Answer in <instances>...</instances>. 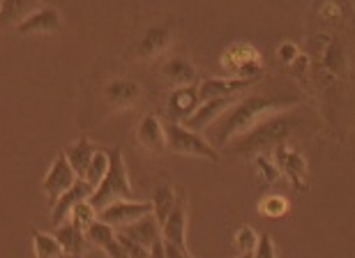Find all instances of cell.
Wrapping results in <instances>:
<instances>
[{
  "mask_svg": "<svg viewBox=\"0 0 355 258\" xmlns=\"http://www.w3.org/2000/svg\"><path fill=\"white\" fill-rule=\"evenodd\" d=\"M300 104V95H252L240 102H233L215 123L208 127L203 139L219 153L233 139L247 134L259 123H263L272 113L288 111L291 106Z\"/></svg>",
  "mask_w": 355,
  "mask_h": 258,
  "instance_id": "6da1fadb",
  "label": "cell"
},
{
  "mask_svg": "<svg viewBox=\"0 0 355 258\" xmlns=\"http://www.w3.org/2000/svg\"><path fill=\"white\" fill-rule=\"evenodd\" d=\"M300 116L295 111H279L272 113L270 118H266L263 123H259L254 129H250L247 134L233 139L231 153L236 155H247V157H257V155H270L277 146L288 141V136L293 134L295 127H300Z\"/></svg>",
  "mask_w": 355,
  "mask_h": 258,
  "instance_id": "7a4b0ae2",
  "label": "cell"
},
{
  "mask_svg": "<svg viewBox=\"0 0 355 258\" xmlns=\"http://www.w3.org/2000/svg\"><path fill=\"white\" fill-rule=\"evenodd\" d=\"M116 200H132V184H130V178H127L123 150L118 146H113L109 150V171H106L102 182L92 191L88 203L92 205L95 212H102L104 207H109L111 203H116Z\"/></svg>",
  "mask_w": 355,
  "mask_h": 258,
  "instance_id": "3957f363",
  "label": "cell"
},
{
  "mask_svg": "<svg viewBox=\"0 0 355 258\" xmlns=\"http://www.w3.org/2000/svg\"><path fill=\"white\" fill-rule=\"evenodd\" d=\"M226 78H254L259 81L263 71V55L250 42H236L219 58Z\"/></svg>",
  "mask_w": 355,
  "mask_h": 258,
  "instance_id": "277c9868",
  "label": "cell"
},
{
  "mask_svg": "<svg viewBox=\"0 0 355 258\" xmlns=\"http://www.w3.org/2000/svg\"><path fill=\"white\" fill-rule=\"evenodd\" d=\"M173 44V24L171 21H162V24H153L146 28V33L127 49V60L148 62L164 58L168 49Z\"/></svg>",
  "mask_w": 355,
  "mask_h": 258,
  "instance_id": "5b68a950",
  "label": "cell"
},
{
  "mask_svg": "<svg viewBox=\"0 0 355 258\" xmlns=\"http://www.w3.org/2000/svg\"><path fill=\"white\" fill-rule=\"evenodd\" d=\"M162 127H164V139H166V150H168V153L203 157V160L219 162V153L210 146L208 141L203 139L201 134L189 132V129H184L182 125L168 123V120H162Z\"/></svg>",
  "mask_w": 355,
  "mask_h": 258,
  "instance_id": "8992f818",
  "label": "cell"
},
{
  "mask_svg": "<svg viewBox=\"0 0 355 258\" xmlns=\"http://www.w3.org/2000/svg\"><path fill=\"white\" fill-rule=\"evenodd\" d=\"M157 74L164 83L173 85V88H182V85H198V69L191 62L189 55H184L180 51L166 53L162 58Z\"/></svg>",
  "mask_w": 355,
  "mask_h": 258,
  "instance_id": "52a82bcc",
  "label": "cell"
},
{
  "mask_svg": "<svg viewBox=\"0 0 355 258\" xmlns=\"http://www.w3.org/2000/svg\"><path fill=\"white\" fill-rule=\"evenodd\" d=\"M272 162L277 164L279 173H284L291 180V184L297 189V191H304L307 189V160L302 157V153L288 143H282L272 150Z\"/></svg>",
  "mask_w": 355,
  "mask_h": 258,
  "instance_id": "ba28073f",
  "label": "cell"
},
{
  "mask_svg": "<svg viewBox=\"0 0 355 258\" xmlns=\"http://www.w3.org/2000/svg\"><path fill=\"white\" fill-rule=\"evenodd\" d=\"M162 240L173 245L180 252L189 254L187 249V196L184 189H175V205L162 224Z\"/></svg>",
  "mask_w": 355,
  "mask_h": 258,
  "instance_id": "9c48e42d",
  "label": "cell"
},
{
  "mask_svg": "<svg viewBox=\"0 0 355 258\" xmlns=\"http://www.w3.org/2000/svg\"><path fill=\"white\" fill-rule=\"evenodd\" d=\"M146 214H153L150 203H144V200H116L109 207H104L102 212H97V221H104L106 226L120 231V228L144 219Z\"/></svg>",
  "mask_w": 355,
  "mask_h": 258,
  "instance_id": "30bf717a",
  "label": "cell"
},
{
  "mask_svg": "<svg viewBox=\"0 0 355 258\" xmlns=\"http://www.w3.org/2000/svg\"><path fill=\"white\" fill-rule=\"evenodd\" d=\"M74 182H76L74 171L69 169L65 155L58 153V155H55L53 164H51V169L46 171L44 180H42V189H44V194H46L49 207H53L55 200H58L62 194H65L69 187H72Z\"/></svg>",
  "mask_w": 355,
  "mask_h": 258,
  "instance_id": "8fae6325",
  "label": "cell"
},
{
  "mask_svg": "<svg viewBox=\"0 0 355 258\" xmlns=\"http://www.w3.org/2000/svg\"><path fill=\"white\" fill-rule=\"evenodd\" d=\"M254 83H257L254 78L217 76V78H203L196 88H198V97H201V102H208V99H236L240 92L250 90Z\"/></svg>",
  "mask_w": 355,
  "mask_h": 258,
  "instance_id": "7c38bea8",
  "label": "cell"
},
{
  "mask_svg": "<svg viewBox=\"0 0 355 258\" xmlns=\"http://www.w3.org/2000/svg\"><path fill=\"white\" fill-rule=\"evenodd\" d=\"M201 104V97H198V88L196 85H182V88H173L168 92L166 99V116L168 123H178L182 125L191 113L198 109Z\"/></svg>",
  "mask_w": 355,
  "mask_h": 258,
  "instance_id": "4fadbf2b",
  "label": "cell"
},
{
  "mask_svg": "<svg viewBox=\"0 0 355 258\" xmlns=\"http://www.w3.org/2000/svg\"><path fill=\"white\" fill-rule=\"evenodd\" d=\"M104 99L113 111L132 109L141 99V85L132 78H111L104 85Z\"/></svg>",
  "mask_w": 355,
  "mask_h": 258,
  "instance_id": "5bb4252c",
  "label": "cell"
},
{
  "mask_svg": "<svg viewBox=\"0 0 355 258\" xmlns=\"http://www.w3.org/2000/svg\"><path fill=\"white\" fill-rule=\"evenodd\" d=\"M137 141L139 146L150 155H162L166 150V139H164V127L162 120L155 113H146L141 118V123L137 127Z\"/></svg>",
  "mask_w": 355,
  "mask_h": 258,
  "instance_id": "9a60e30c",
  "label": "cell"
},
{
  "mask_svg": "<svg viewBox=\"0 0 355 258\" xmlns=\"http://www.w3.org/2000/svg\"><path fill=\"white\" fill-rule=\"evenodd\" d=\"M62 26L60 12L55 7L40 5L37 10L31 12L28 17L17 26V33L21 35H33V33H53Z\"/></svg>",
  "mask_w": 355,
  "mask_h": 258,
  "instance_id": "2e32d148",
  "label": "cell"
},
{
  "mask_svg": "<svg viewBox=\"0 0 355 258\" xmlns=\"http://www.w3.org/2000/svg\"><path fill=\"white\" fill-rule=\"evenodd\" d=\"M53 238L62 249V256L65 258H81L86 254V249L90 247L86 240V233L81 228H76L72 221H65V224H58L53 228Z\"/></svg>",
  "mask_w": 355,
  "mask_h": 258,
  "instance_id": "e0dca14e",
  "label": "cell"
},
{
  "mask_svg": "<svg viewBox=\"0 0 355 258\" xmlns=\"http://www.w3.org/2000/svg\"><path fill=\"white\" fill-rule=\"evenodd\" d=\"M236 102V99H208V102H201L198 109L191 113V116L184 120L182 127L189 129V132H201V129H208L215 120L222 116V113L229 109V106Z\"/></svg>",
  "mask_w": 355,
  "mask_h": 258,
  "instance_id": "ac0fdd59",
  "label": "cell"
},
{
  "mask_svg": "<svg viewBox=\"0 0 355 258\" xmlns=\"http://www.w3.org/2000/svg\"><path fill=\"white\" fill-rule=\"evenodd\" d=\"M90 196H92V187H90L86 180H79V178H76V182L65 194H62V196L55 200V205L51 207V221H53V226L62 224V221L67 219L69 210H72L76 203H83V200H88Z\"/></svg>",
  "mask_w": 355,
  "mask_h": 258,
  "instance_id": "d6986e66",
  "label": "cell"
},
{
  "mask_svg": "<svg viewBox=\"0 0 355 258\" xmlns=\"http://www.w3.org/2000/svg\"><path fill=\"white\" fill-rule=\"evenodd\" d=\"M97 153V146L92 143L88 136H81L79 141H74L72 146H67L62 150V155H65V160L69 164V169L74 171V175L83 180L86 178V171H88V164L92 160V155Z\"/></svg>",
  "mask_w": 355,
  "mask_h": 258,
  "instance_id": "ffe728a7",
  "label": "cell"
},
{
  "mask_svg": "<svg viewBox=\"0 0 355 258\" xmlns=\"http://www.w3.org/2000/svg\"><path fill=\"white\" fill-rule=\"evenodd\" d=\"M118 233H123L125 238L134 240L137 245H141L144 249H150L155 242L162 240V228H159L157 221H155L153 214H146L144 219H139V221H134V224H130V226L120 228Z\"/></svg>",
  "mask_w": 355,
  "mask_h": 258,
  "instance_id": "44dd1931",
  "label": "cell"
},
{
  "mask_svg": "<svg viewBox=\"0 0 355 258\" xmlns=\"http://www.w3.org/2000/svg\"><path fill=\"white\" fill-rule=\"evenodd\" d=\"M37 7V3H21V0H5V3H0V31L12 26L17 28Z\"/></svg>",
  "mask_w": 355,
  "mask_h": 258,
  "instance_id": "7402d4cb",
  "label": "cell"
},
{
  "mask_svg": "<svg viewBox=\"0 0 355 258\" xmlns=\"http://www.w3.org/2000/svg\"><path fill=\"white\" fill-rule=\"evenodd\" d=\"M150 205H153V217L162 228V224H164L166 217H168V212H171L173 205H175V187L173 184H159L153 194Z\"/></svg>",
  "mask_w": 355,
  "mask_h": 258,
  "instance_id": "603a6c76",
  "label": "cell"
},
{
  "mask_svg": "<svg viewBox=\"0 0 355 258\" xmlns=\"http://www.w3.org/2000/svg\"><path fill=\"white\" fill-rule=\"evenodd\" d=\"M323 60H321V67L328 69V74H335V76H342V71L346 67V53H344V46L339 42H328L325 37V49H323Z\"/></svg>",
  "mask_w": 355,
  "mask_h": 258,
  "instance_id": "cb8c5ba5",
  "label": "cell"
},
{
  "mask_svg": "<svg viewBox=\"0 0 355 258\" xmlns=\"http://www.w3.org/2000/svg\"><path fill=\"white\" fill-rule=\"evenodd\" d=\"M33 247H35V258H65L60 245L55 242L51 233L33 231Z\"/></svg>",
  "mask_w": 355,
  "mask_h": 258,
  "instance_id": "d4e9b609",
  "label": "cell"
},
{
  "mask_svg": "<svg viewBox=\"0 0 355 258\" xmlns=\"http://www.w3.org/2000/svg\"><path fill=\"white\" fill-rule=\"evenodd\" d=\"M106 171H109V153L102 150V148H97V153L92 155V160L88 164L86 178H83V180H86L92 187V191H95L97 184L102 182V178L106 175Z\"/></svg>",
  "mask_w": 355,
  "mask_h": 258,
  "instance_id": "484cf974",
  "label": "cell"
},
{
  "mask_svg": "<svg viewBox=\"0 0 355 258\" xmlns=\"http://www.w3.org/2000/svg\"><path fill=\"white\" fill-rule=\"evenodd\" d=\"M67 221H72L76 228H81V231L86 233L88 226H92L97 221V212L92 210V205L88 203V200H83V203H76L72 210H69Z\"/></svg>",
  "mask_w": 355,
  "mask_h": 258,
  "instance_id": "4316f807",
  "label": "cell"
},
{
  "mask_svg": "<svg viewBox=\"0 0 355 258\" xmlns=\"http://www.w3.org/2000/svg\"><path fill=\"white\" fill-rule=\"evenodd\" d=\"M259 212L268 219H279L288 212V200L282 194H270L259 203Z\"/></svg>",
  "mask_w": 355,
  "mask_h": 258,
  "instance_id": "83f0119b",
  "label": "cell"
},
{
  "mask_svg": "<svg viewBox=\"0 0 355 258\" xmlns=\"http://www.w3.org/2000/svg\"><path fill=\"white\" fill-rule=\"evenodd\" d=\"M86 240H88V245L104 249L106 245H109V242L116 240V228L106 226L104 221H95V224H92V226H88V231H86Z\"/></svg>",
  "mask_w": 355,
  "mask_h": 258,
  "instance_id": "f1b7e54d",
  "label": "cell"
},
{
  "mask_svg": "<svg viewBox=\"0 0 355 258\" xmlns=\"http://www.w3.org/2000/svg\"><path fill=\"white\" fill-rule=\"evenodd\" d=\"M254 166H257V175L263 184H272L282 178L279 169H277V164L270 155H257L254 157Z\"/></svg>",
  "mask_w": 355,
  "mask_h": 258,
  "instance_id": "f546056e",
  "label": "cell"
},
{
  "mask_svg": "<svg viewBox=\"0 0 355 258\" xmlns=\"http://www.w3.org/2000/svg\"><path fill=\"white\" fill-rule=\"evenodd\" d=\"M257 242H259V235H257V231H254L250 224L240 226L238 233H236V238H233V245H236L240 256H243V254H252L254 247H257Z\"/></svg>",
  "mask_w": 355,
  "mask_h": 258,
  "instance_id": "4dcf8cb0",
  "label": "cell"
},
{
  "mask_svg": "<svg viewBox=\"0 0 355 258\" xmlns=\"http://www.w3.org/2000/svg\"><path fill=\"white\" fill-rule=\"evenodd\" d=\"M252 258H277L275 242H272V238H270L268 233L259 235V242H257V247H254Z\"/></svg>",
  "mask_w": 355,
  "mask_h": 258,
  "instance_id": "1f68e13d",
  "label": "cell"
},
{
  "mask_svg": "<svg viewBox=\"0 0 355 258\" xmlns=\"http://www.w3.org/2000/svg\"><path fill=\"white\" fill-rule=\"evenodd\" d=\"M277 55H279L282 62L291 64L297 55H300V51H297V44H293V42H282L279 49H277Z\"/></svg>",
  "mask_w": 355,
  "mask_h": 258,
  "instance_id": "d6a6232c",
  "label": "cell"
},
{
  "mask_svg": "<svg viewBox=\"0 0 355 258\" xmlns=\"http://www.w3.org/2000/svg\"><path fill=\"white\" fill-rule=\"evenodd\" d=\"M162 247H164V258H191V254L180 252V249H175L173 245H168L164 240H162Z\"/></svg>",
  "mask_w": 355,
  "mask_h": 258,
  "instance_id": "836d02e7",
  "label": "cell"
},
{
  "mask_svg": "<svg viewBox=\"0 0 355 258\" xmlns=\"http://www.w3.org/2000/svg\"><path fill=\"white\" fill-rule=\"evenodd\" d=\"M148 258H164V247H162V240H157L150 249H148Z\"/></svg>",
  "mask_w": 355,
  "mask_h": 258,
  "instance_id": "e575fe53",
  "label": "cell"
},
{
  "mask_svg": "<svg viewBox=\"0 0 355 258\" xmlns=\"http://www.w3.org/2000/svg\"><path fill=\"white\" fill-rule=\"evenodd\" d=\"M238 258H252V254H243V256H238Z\"/></svg>",
  "mask_w": 355,
  "mask_h": 258,
  "instance_id": "d590c367",
  "label": "cell"
}]
</instances>
